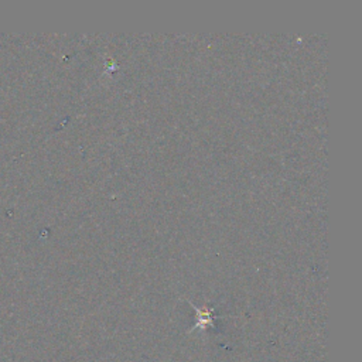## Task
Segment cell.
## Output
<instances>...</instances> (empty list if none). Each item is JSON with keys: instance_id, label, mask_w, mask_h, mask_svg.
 Instances as JSON below:
<instances>
[{"instance_id": "obj_1", "label": "cell", "mask_w": 362, "mask_h": 362, "mask_svg": "<svg viewBox=\"0 0 362 362\" xmlns=\"http://www.w3.org/2000/svg\"><path fill=\"white\" fill-rule=\"evenodd\" d=\"M3 120H4V119H0V122H3Z\"/></svg>"}]
</instances>
